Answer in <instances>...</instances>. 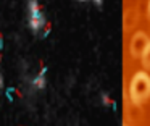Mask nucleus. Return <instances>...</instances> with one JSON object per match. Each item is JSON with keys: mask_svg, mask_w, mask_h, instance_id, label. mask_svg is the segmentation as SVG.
Here are the masks:
<instances>
[{"mask_svg": "<svg viewBox=\"0 0 150 126\" xmlns=\"http://www.w3.org/2000/svg\"><path fill=\"white\" fill-rule=\"evenodd\" d=\"M150 97V76L145 71H137L129 83V99L134 105H140Z\"/></svg>", "mask_w": 150, "mask_h": 126, "instance_id": "nucleus-1", "label": "nucleus"}, {"mask_svg": "<svg viewBox=\"0 0 150 126\" xmlns=\"http://www.w3.org/2000/svg\"><path fill=\"white\" fill-rule=\"evenodd\" d=\"M28 26L34 34H39L42 29H45V16L42 13L39 2L37 0H28Z\"/></svg>", "mask_w": 150, "mask_h": 126, "instance_id": "nucleus-2", "label": "nucleus"}, {"mask_svg": "<svg viewBox=\"0 0 150 126\" xmlns=\"http://www.w3.org/2000/svg\"><path fill=\"white\" fill-rule=\"evenodd\" d=\"M147 44H149V37H147L145 32H144V31L134 32L132 39H131V45H129V50H131V55H132V58L140 57Z\"/></svg>", "mask_w": 150, "mask_h": 126, "instance_id": "nucleus-3", "label": "nucleus"}, {"mask_svg": "<svg viewBox=\"0 0 150 126\" xmlns=\"http://www.w3.org/2000/svg\"><path fill=\"white\" fill-rule=\"evenodd\" d=\"M137 21H139V13H137V10H127L126 15L123 16L124 31H131L132 28H136Z\"/></svg>", "mask_w": 150, "mask_h": 126, "instance_id": "nucleus-4", "label": "nucleus"}, {"mask_svg": "<svg viewBox=\"0 0 150 126\" xmlns=\"http://www.w3.org/2000/svg\"><path fill=\"white\" fill-rule=\"evenodd\" d=\"M45 68H42V70L39 71V73L34 76V79L31 81V86L34 87L36 90H42L44 87L47 86V78H45Z\"/></svg>", "mask_w": 150, "mask_h": 126, "instance_id": "nucleus-5", "label": "nucleus"}, {"mask_svg": "<svg viewBox=\"0 0 150 126\" xmlns=\"http://www.w3.org/2000/svg\"><path fill=\"white\" fill-rule=\"evenodd\" d=\"M140 58H142V65L145 70H150V41L149 44L145 45V48H144L142 55H140Z\"/></svg>", "mask_w": 150, "mask_h": 126, "instance_id": "nucleus-6", "label": "nucleus"}, {"mask_svg": "<svg viewBox=\"0 0 150 126\" xmlns=\"http://www.w3.org/2000/svg\"><path fill=\"white\" fill-rule=\"evenodd\" d=\"M100 103H102V105H105V107H110V105H113L115 102H113V99H111L107 92H102L100 94Z\"/></svg>", "mask_w": 150, "mask_h": 126, "instance_id": "nucleus-7", "label": "nucleus"}, {"mask_svg": "<svg viewBox=\"0 0 150 126\" xmlns=\"http://www.w3.org/2000/svg\"><path fill=\"white\" fill-rule=\"evenodd\" d=\"M92 2H94L95 6H102V5H103V0H92Z\"/></svg>", "mask_w": 150, "mask_h": 126, "instance_id": "nucleus-8", "label": "nucleus"}, {"mask_svg": "<svg viewBox=\"0 0 150 126\" xmlns=\"http://www.w3.org/2000/svg\"><path fill=\"white\" fill-rule=\"evenodd\" d=\"M0 89H4V76L0 73Z\"/></svg>", "mask_w": 150, "mask_h": 126, "instance_id": "nucleus-9", "label": "nucleus"}, {"mask_svg": "<svg viewBox=\"0 0 150 126\" xmlns=\"http://www.w3.org/2000/svg\"><path fill=\"white\" fill-rule=\"evenodd\" d=\"M147 13H149V18H150V0H149V8H147Z\"/></svg>", "mask_w": 150, "mask_h": 126, "instance_id": "nucleus-10", "label": "nucleus"}, {"mask_svg": "<svg viewBox=\"0 0 150 126\" xmlns=\"http://www.w3.org/2000/svg\"><path fill=\"white\" fill-rule=\"evenodd\" d=\"M79 3H86V2H89V0H78Z\"/></svg>", "mask_w": 150, "mask_h": 126, "instance_id": "nucleus-11", "label": "nucleus"}]
</instances>
